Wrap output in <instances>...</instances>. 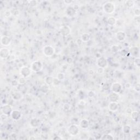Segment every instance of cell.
I'll return each mask as SVG.
<instances>
[{"label": "cell", "mask_w": 140, "mask_h": 140, "mask_svg": "<svg viewBox=\"0 0 140 140\" xmlns=\"http://www.w3.org/2000/svg\"><path fill=\"white\" fill-rule=\"evenodd\" d=\"M103 10L107 14H112L114 12L115 10V6L113 3L111 2H108L105 3L103 5Z\"/></svg>", "instance_id": "1"}, {"label": "cell", "mask_w": 140, "mask_h": 140, "mask_svg": "<svg viewBox=\"0 0 140 140\" xmlns=\"http://www.w3.org/2000/svg\"><path fill=\"white\" fill-rule=\"evenodd\" d=\"M135 90H136V92H139L140 91V84L138 83L137 84H136L135 87L134 88Z\"/></svg>", "instance_id": "40"}, {"label": "cell", "mask_w": 140, "mask_h": 140, "mask_svg": "<svg viewBox=\"0 0 140 140\" xmlns=\"http://www.w3.org/2000/svg\"><path fill=\"white\" fill-rule=\"evenodd\" d=\"M60 80H59L57 78H54V80H53V83H52V84H54L55 85H58L59 83H60Z\"/></svg>", "instance_id": "35"}, {"label": "cell", "mask_w": 140, "mask_h": 140, "mask_svg": "<svg viewBox=\"0 0 140 140\" xmlns=\"http://www.w3.org/2000/svg\"><path fill=\"white\" fill-rule=\"evenodd\" d=\"M43 54L46 57H52L55 52L54 48L50 45H46L43 48Z\"/></svg>", "instance_id": "4"}, {"label": "cell", "mask_w": 140, "mask_h": 140, "mask_svg": "<svg viewBox=\"0 0 140 140\" xmlns=\"http://www.w3.org/2000/svg\"><path fill=\"white\" fill-rule=\"evenodd\" d=\"M139 112L137 111H132L131 113V118L134 121H137L139 118Z\"/></svg>", "instance_id": "21"}, {"label": "cell", "mask_w": 140, "mask_h": 140, "mask_svg": "<svg viewBox=\"0 0 140 140\" xmlns=\"http://www.w3.org/2000/svg\"><path fill=\"white\" fill-rule=\"evenodd\" d=\"M12 98H13V99L14 100L18 101V100H20L22 99V95L21 92H13V93L12 94Z\"/></svg>", "instance_id": "17"}, {"label": "cell", "mask_w": 140, "mask_h": 140, "mask_svg": "<svg viewBox=\"0 0 140 140\" xmlns=\"http://www.w3.org/2000/svg\"><path fill=\"white\" fill-rule=\"evenodd\" d=\"M107 24L110 26H114L116 24L117 21L115 18L111 17H109L107 19Z\"/></svg>", "instance_id": "22"}, {"label": "cell", "mask_w": 140, "mask_h": 140, "mask_svg": "<svg viewBox=\"0 0 140 140\" xmlns=\"http://www.w3.org/2000/svg\"><path fill=\"white\" fill-rule=\"evenodd\" d=\"M119 108V105L117 102H111L108 105V109L109 111L114 112Z\"/></svg>", "instance_id": "10"}, {"label": "cell", "mask_w": 140, "mask_h": 140, "mask_svg": "<svg viewBox=\"0 0 140 140\" xmlns=\"http://www.w3.org/2000/svg\"><path fill=\"white\" fill-rule=\"evenodd\" d=\"M64 2L65 3V4H70L73 2V1H72V0H65V1H64Z\"/></svg>", "instance_id": "41"}, {"label": "cell", "mask_w": 140, "mask_h": 140, "mask_svg": "<svg viewBox=\"0 0 140 140\" xmlns=\"http://www.w3.org/2000/svg\"><path fill=\"white\" fill-rule=\"evenodd\" d=\"M135 64L136 66H137L138 68L140 67V59L139 57H136L135 61Z\"/></svg>", "instance_id": "31"}, {"label": "cell", "mask_w": 140, "mask_h": 140, "mask_svg": "<svg viewBox=\"0 0 140 140\" xmlns=\"http://www.w3.org/2000/svg\"><path fill=\"white\" fill-rule=\"evenodd\" d=\"M119 99V96L118 94L112 92L109 95V100L111 102H117V101Z\"/></svg>", "instance_id": "18"}, {"label": "cell", "mask_w": 140, "mask_h": 140, "mask_svg": "<svg viewBox=\"0 0 140 140\" xmlns=\"http://www.w3.org/2000/svg\"><path fill=\"white\" fill-rule=\"evenodd\" d=\"M90 35L88 33H84L81 35V41L83 42H88L90 39Z\"/></svg>", "instance_id": "19"}, {"label": "cell", "mask_w": 140, "mask_h": 140, "mask_svg": "<svg viewBox=\"0 0 140 140\" xmlns=\"http://www.w3.org/2000/svg\"><path fill=\"white\" fill-rule=\"evenodd\" d=\"M88 95L89 97L92 98V97H93L94 96H95V92H92V91H90V92H88Z\"/></svg>", "instance_id": "38"}, {"label": "cell", "mask_w": 140, "mask_h": 140, "mask_svg": "<svg viewBox=\"0 0 140 140\" xmlns=\"http://www.w3.org/2000/svg\"><path fill=\"white\" fill-rule=\"evenodd\" d=\"M101 139L102 140H114V137L111 134H104Z\"/></svg>", "instance_id": "26"}, {"label": "cell", "mask_w": 140, "mask_h": 140, "mask_svg": "<svg viewBox=\"0 0 140 140\" xmlns=\"http://www.w3.org/2000/svg\"><path fill=\"white\" fill-rule=\"evenodd\" d=\"M41 90L43 92H45V93H46V92L48 91V87L45 86V85H43V86L41 87Z\"/></svg>", "instance_id": "34"}, {"label": "cell", "mask_w": 140, "mask_h": 140, "mask_svg": "<svg viewBox=\"0 0 140 140\" xmlns=\"http://www.w3.org/2000/svg\"><path fill=\"white\" fill-rule=\"evenodd\" d=\"M30 124L32 127H37L39 125V120L36 118H32L31 120Z\"/></svg>", "instance_id": "23"}, {"label": "cell", "mask_w": 140, "mask_h": 140, "mask_svg": "<svg viewBox=\"0 0 140 140\" xmlns=\"http://www.w3.org/2000/svg\"><path fill=\"white\" fill-rule=\"evenodd\" d=\"M109 88H110L109 85L108 84H107V83L105 84L104 85V86H103V89H104L105 90H109Z\"/></svg>", "instance_id": "39"}, {"label": "cell", "mask_w": 140, "mask_h": 140, "mask_svg": "<svg viewBox=\"0 0 140 140\" xmlns=\"http://www.w3.org/2000/svg\"><path fill=\"white\" fill-rule=\"evenodd\" d=\"M10 115L12 119L14 120H19L22 118V114L18 110H13Z\"/></svg>", "instance_id": "7"}, {"label": "cell", "mask_w": 140, "mask_h": 140, "mask_svg": "<svg viewBox=\"0 0 140 140\" xmlns=\"http://www.w3.org/2000/svg\"><path fill=\"white\" fill-rule=\"evenodd\" d=\"M85 104V102H84V101L83 100H81V101H79V106L80 107V106H82V107H84Z\"/></svg>", "instance_id": "42"}, {"label": "cell", "mask_w": 140, "mask_h": 140, "mask_svg": "<svg viewBox=\"0 0 140 140\" xmlns=\"http://www.w3.org/2000/svg\"><path fill=\"white\" fill-rule=\"evenodd\" d=\"M115 36L117 40L119 42H122L125 40L126 38V34L122 31H119L117 32L115 34Z\"/></svg>", "instance_id": "11"}, {"label": "cell", "mask_w": 140, "mask_h": 140, "mask_svg": "<svg viewBox=\"0 0 140 140\" xmlns=\"http://www.w3.org/2000/svg\"><path fill=\"white\" fill-rule=\"evenodd\" d=\"M11 42V39L7 36H2L1 39V43L2 45H4V46H8L10 44Z\"/></svg>", "instance_id": "12"}, {"label": "cell", "mask_w": 140, "mask_h": 140, "mask_svg": "<svg viewBox=\"0 0 140 140\" xmlns=\"http://www.w3.org/2000/svg\"><path fill=\"white\" fill-rule=\"evenodd\" d=\"M134 13L135 14L136 16L137 17H139L140 15V9L139 8H137L134 11Z\"/></svg>", "instance_id": "37"}, {"label": "cell", "mask_w": 140, "mask_h": 140, "mask_svg": "<svg viewBox=\"0 0 140 140\" xmlns=\"http://www.w3.org/2000/svg\"><path fill=\"white\" fill-rule=\"evenodd\" d=\"M97 65L99 67H102L104 69V68L106 67L107 66V60L104 57H100L99 59H98L97 61Z\"/></svg>", "instance_id": "9"}, {"label": "cell", "mask_w": 140, "mask_h": 140, "mask_svg": "<svg viewBox=\"0 0 140 140\" xmlns=\"http://www.w3.org/2000/svg\"><path fill=\"white\" fill-rule=\"evenodd\" d=\"M79 125L82 129H86L87 128H88L89 127V121L87 119H83L80 122Z\"/></svg>", "instance_id": "16"}, {"label": "cell", "mask_w": 140, "mask_h": 140, "mask_svg": "<svg viewBox=\"0 0 140 140\" xmlns=\"http://www.w3.org/2000/svg\"><path fill=\"white\" fill-rule=\"evenodd\" d=\"M67 131L70 135L72 136H74L78 134L79 129L78 126L76 124H72L69 127Z\"/></svg>", "instance_id": "3"}, {"label": "cell", "mask_w": 140, "mask_h": 140, "mask_svg": "<svg viewBox=\"0 0 140 140\" xmlns=\"http://www.w3.org/2000/svg\"><path fill=\"white\" fill-rule=\"evenodd\" d=\"M76 10L74 9V8L72 7H69L67 8V9L66 10V14L67 15H69L70 17H72L75 14H76Z\"/></svg>", "instance_id": "20"}, {"label": "cell", "mask_w": 140, "mask_h": 140, "mask_svg": "<svg viewBox=\"0 0 140 140\" xmlns=\"http://www.w3.org/2000/svg\"><path fill=\"white\" fill-rule=\"evenodd\" d=\"M60 32L63 36H67L71 33V29L69 26H64L61 29Z\"/></svg>", "instance_id": "13"}, {"label": "cell", "mask_w": 140, "mask_h": 140, "mask_svg": "<svg viewBox=\"0 0 140 140\" xmlns=\"http://www.w3.org/2000/svg\"><path fill=\"white\" fill-rule=\"evenodd\" d=\"M20 73L22 77L24 78H27L31 74V70L28 67L24 66L21 68L20 70Z\"/></svg>", "instance_id": "5"}, {"label": "cell", "mask_w": 140, "mask_h": 140, "mask_svg": "<svg viewBox=\"0 0 140 140\" xmlns=\"http://www.w3.org/2000/svg\"><path fill=\"white\" fill-rule=\"evenodd\" d=\"M53 80L54 78H52L51 76H47L46 78H45V82L47 85H50L52 84L53 83Z\"/></svg>", "instance_id": "25"}, {"label": "cell", "mask_w": 140, "mask_h": 140, "mask_svg": "<svg viewBox=\"0 0 140 140\" xmlns=\"http://www.w3.org/2000/svg\"><path fill=\"white\" fill-rule=\"evenodd\" d=\"M135 4L134 1H132V0H127V1H125V5L127 7L129 8H132L134 7Z\"/></svg>", "instance_id": "27"}, {"label": "cell", "mask_w": 140, "mask_h": 140, "mask_svg": "<svg viewBox=\"0 0 140 140\" xmlns=\"http://www.w3.org/2000/svg\"><path fill=\"white\" fill-rule=\"evenodd\" d=\"M130 53L133 57H137V56L139 55V49L137 47H132L130 49Z\"/></svg>", "instance_id": "15"}, {"label": "cell", "mask_w": 140, "mask_h": 140, "mask_svg": "<svg viewBox=\"0 0 140 140\" xmlns=\"http://www.w3.org/2000/svg\"><path fill=\"white\" fill-rule=\"evenodd\" d=\"M70 108H71V106H70V105L69 104H65L63 106V108L65 111H69L70 109Z\"/></svg>", "instance_id": "33"}, {"label": "cell", "mask_w": 140, "mask_h": 140, "mask_svg": "<svg viewBox=\"0 0 140 140\" xmlns=\"http://www.w3.org/2000/svg\"><path fill=\"white\" fill-rule=\"evenodd\" d=\"M1 111L3 114L8 116L9 115H10L13 109H12V107L9 105L5 104L2 106Z\"/></svg>", "instance_id": "6"}, {"label": "cell", "mask_w": 140, "mask_h": 140, "mask_svg": "<svg viewBox=\"0 0 140 140\" xmlns=\"http://www.w3.org/2000/svg\"><path fill=\"white\" fill-rule=\"evenodd\" d=\"M111 49L113 52H117L119 50V47L117 45H114L112 47Z\"/></svg>", "instance_id": "32"}, {"label": "cell", "mask_w": 140, "mask_h": 140, "mask_svg": "<svg viewBox=\"0 0 140 140\" xmlns=\"http://www.w3.org/2000/svg\"><path fill=\"white\" fill-rule=\"evenodd\" d=\"M9 54V50L7 48H3L0 50V57L2 59H6Z\"/></svg>", "instance_id": "14"}, {"label": "cell", "mask_w": 140, "mask_h": 140, "mask_svg": "<svg viewBox=\"0 0 140 140\" xmlns=\"http://www.w3.org/2000/svg\"><path fill=\"white\" fill-rule=\"evenodd\" d=\"M18 82H19V84H24L26 83L25 78L23 77L20 78L18 80Z\"/></svg>", "instance_id": "30"}, {"label": "cell", "mask_w": 140, "mask_h": 140, "mask_svg": "<svg viewBox=\"0 0 140 140\" xmlns=\"http://www.w3.org/2000/svg\"><path fill=\"white\" fill-rule=\"evenodd\" d=\"M65 78V74H64V73H61L60 72L57 75V78L60 80V81H61V80H63Z\"/></svg>", "instance_id": "28"}, {"label": "cell", "mask_w": 140, "mask_h": 140, "mask_svg": "<svg viewBox=\"0 0 140 140\" xmlns=\"http://www.w3.org/2000/svg\"><path fill=\"white\" fill-rule=\"evenodd\" d=\"M111 88L113 92L118 94L121 92L122 89V86L120 83H114L112 85Z\"/></svg>", "instance_id": "8"}, {"label": "cell", "mask_w": 140, "mask_h": 140, "mask_svg": "<svg viewBox=\"0 0 140 140\" xmlns=\"http://www.w3.org/2000/svg\"><path fill=\"white\" fill-rule=\"evenodd\" d=\"M43 69V64L40 61H35L31 64V70L34 72H39Z\"/></svg>", "instance_id": "2"}, {"label": "cell", "mask_w": 140, "mask_h": 140, "mask_svg": "<svg viewBox=\"0 0 140 140\" xmlns=\"http://www.w3.org/2000/svg\"><path fill=\"white\" fill-rule=\"evenodd\" d=\"M131 127L130 125H125L122 127V132L125 134H128L130 132Z\"/></svg>", "instance_id": "24"}, {"label": "cell", "mask_w": 140, "mask_h": 140, "mask_svg": "<svg viewBox=\"0 0 140 140\" xmlns=\"http://www.w3.org/2000/svg\"><path fill=\"white\" fill-rule=\"evenodd\" d=\"M97 72L99 73V74H102L104 72V69L102 67H99L97 69Z\"/></svg>", "instance_id": "36"}, {"label": "cell", "mask_w": 140, "mask_h": 140, "mask_svg": "<svg viewBox=\"0 0 140 140\" xmlns=\"http://www.w3.org/2000/svg\"><path fill=\"white\" fill-rule=\"evenodd\" d=\"M28 3H29V4L31 7H35L37 4L38 2L37 1H35V0H32V1H28Z\"/></svg>", "instance_id": "29"}, {"label": "cell", "mask_w": 140, "mask_h": 140, "mask_svg": "<svg viewBox=\"0 0 140 140\" xmlns=\"http://www.w3.org/2000/svg\"><path fill=\"white\" fill-rule=\"evenodd\" d=\"M53 139H54V140H57V139H58V140H60V139H61V138H60V137H58V136H57V137H54Z\"/></svg>", "instance_id": "43"}]
</instances>
